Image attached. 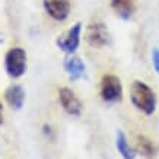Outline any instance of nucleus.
Returning <instances> with one entry per match:
<instances>
[{"mask_svg":"<svg viewBox=\"0 0 159 159\" xmlns=\"http://www.w3.org/2000/svg\"><path fill=\"white\" fill-rule=\"evenodd\" d=\"M130 101L137 111L145 116H153L156 111V93L143 80H134L130 88Z\"/></svg>","mask_w":159,"mask_h":159,"instance_id":"nucleus-1","label":"nucleus"},{"mask_svg":"<svg viewBox=\"0 0 159 159\" xmlns=\"http://www.w3.org/2000/svg\"><path fill=\"white\" fill-rule=\"evenodd\" d=\"M99 95H101L102 101L107 104H118L123 101L124 91H123L120 77L111 75V73L104 75L99 82Z\"/></svg>","mask_w":159,"mask_h":159,"instance_id":"nucleus-2","label":"nucleus"},{"mask_svg":"<svg viewBox=\"0 0 159 159\" xmlns=\"http://www.w3.org/2000/svg\"><path fill=\"white\" fill-rule=\"evenodd\" d=\"M5 72L7 76L19 79L26 73V51L20 47H12L5 54Z\"/></svg>","mask_w":159,"mask_h":159,"instance_id":"nucleus-3","label":"nucleus"},{"mask_svg":"<svg viewBox=\"0 0 159 159\" xmlns=\"http://www.w3.org/2000/svg\"><path fill=\"white\" fill-rule=\"evenodd\" d=\"M80 37H82V22H76L56 39V45L63 53L75 54L80 45Z\"/></svg>","mask_w":159,"mask_h":159,"instance_id":"nucleus-4","label":"nucleus"},{"mask_svg":"<svg viewBox=\"0 0 159 159\" xmlns=\"http://www.w3.org/2000/svg\"><path fill=\"white\" fill-rule=\"evenodd\" d=\"M88 45H91L92 48H104L111 43V34L107 25L104 22H92L86 28V34H85Z\"/></svg>","mask_w":159,"mask_h":159,"instance_id":"nucleus-5","label":"nucleus"},{"mask_svg":"<svg viewBox=\"0 0 159 159\" xmlns=\"http://www.w3.org/2000/svg\"><path fill=\"white\" fill-rule=\"evenodd\" d=\"M58 102L66 114L72 117H80L83 111V104L70 88L63 86L58 89Z\"/></svg>","mask_w":159,"mask_h":159,"instance_id":"nucleus-6","label":"nucleus"},{"mask_svg":"<svg viewBox=\"0 0 159 159\" xmlns=\"http://www.w3.org/2000/svg\"><path fill=\"white\" fill-rule=\"evenodd\" d=\"M45 13L57 22H64L70 15V0H43Z\"/></svg>","mask_w":159,"mask_h":159,"instance_id":"nucleus-7","label":"nucleus"},{"mask_svg":"<svg viewBox=\"0 0 159 159\" xmlns=\"http://www.w3.org/2000/svg\"><path fill=\"white\" fill-rule=\"evenodd\" d=\"M63 69L72 82H77L86 76V64L82 61V58L73 54H69V57L63 60Z\"/></svg>","mask_w":159,"mask_h":159,"instance_id":"nucleus-8","label":"nucleus"},{"mask_svg":"<svg viewBox=\"0 0 159 159\" xmlns=\"http://www.w3.org/2000/svg\"><path fill=\"white\" fill-rule=\"evenodd\" d=\"M5 101L12 110L19 111L25 104V89L20 85H10L5 91Z\"/></svg>","mask_w":159,"mask_h":159,"instance_id":"nucleus-9","label":"nucleus"},{"mask_svg":"<svg viewBox=\"0 0 159 159\" xmlns=\"http://www.w3.org/2000/svg\"><path fill=\"white\" fill-rule=\"evenodd\" d=\"M111 9L123 20H130L136 12V6L133 0H110Z\"/></svg>","mask_w":159,"mask_h":159,"instance_id":"nucleus-10","label":"nucleus"},{"mask_svg":"<svg viewBox=\"0 0 159 159\" xmlns=\"http://www.w3.org/2000/svg\"><path fill=\"white\" fill-rule=\"evenodd\" d=\"M136 150L142 156H145L148 159H152L156 155V152H158V148H156V145L149 137H146L143 134H139L136 137Z\"/></svg>","mask_w":159,"mask_h":159,"instance_id":"nucleus-11","label":"nucleus"},{"mask_svg":"<svg viewBox=\"0 0 159 159\" xmlns=\"http://www.w3.org/2000/svg\"><path fill=\"white\" fill-rule=\"evenodd\" d=\"M116 148L118 150V153L121 155L123 159H136V150L133 149L127 140V136L123 133L121 130L117 131L116 136Z\"/></svg>","mask_w":159,"mask_h":159,"instance_id":"nucleus-12","label":"nucleus"},{"mask_svg":"<svg viewBox=\"0 0 159 159\" xmlns=\"http://www.w3.org/2000/svg\"><path fill=\"white\" fill-rule=\"evenodd\" d=\"M152 66H153L155 72L158 73L159 76V48L158 47H153V50H152Z\"/></svg>","mask_w":159,"mask_h":159,"instance_id":"nucleus-13","label":"nucleus"},{"mask_svg":"<svg viewBox=\"0 0 159 159\" xmlns=\"http://www.w3.org/2000/svg\"><path fill=\"white\" fill-rule=\"evenodd\" d=\"M3 124V104L0 101V125Z\"/></svg>","mask_w":159,"mask_h":159,"instance_id":"nucleus-14","label":"nucleus"}]
</instances>
